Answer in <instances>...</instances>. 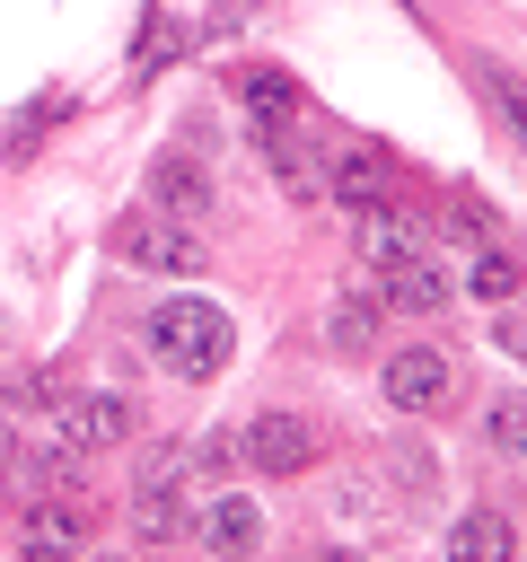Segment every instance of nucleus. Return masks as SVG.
<instances>
[{
  "label": "nucleus",
  "instance_id": "1",
  "mask_svg": "<svg viewBox=\"0 0 527 562\" xmlns=\"http://www.w3.org/2000/svg\"><path fill=\"white\" fill-rule=\"evenodd\" d=\"M149 360H158L167 378H184V386L220 378V369H228V316H220L211 299H193V290L158 299V307H149Z\"/></svg>",
  "mask_w": 527,
  "mask_h": 562
},
{
  "label": "nucleus",
  "instance_id": "19",
  "mask_svg": "<svg viewBox=\"0 0 527 562\" xmlns=\"http://www.w3.org/2000/svg\"><path fill=\"white\" fill-rule=\"evenodd\" d=\"M61 114H70V97H35V105L9 123V158H35V132H53Z\"/></svg>",
  "mask_w": 527,
  "mask_h": 562
},
{
  "label": "nucleus",
  "instance_id": "13",
  "mask_svg": "<svg viewBox=\"0 0 527 562\" xmlns=\"http://www.w3.org/2000/svg\"><path fill=\"white\" fill-rule=\"evenodd\" d=\"M448 290H457V281H448L439 263H422V255H413V263H395V272H378V299H386V307H404V316H439V307H448Z\"/></svg>",
  "mask_w": 527,
  "mask_h": 562
},
{
  "label": "nucleus",
  "instance_id": "14",
  "mask_svg": "<svg viewBox=\"0 0 527 562\" xmlns=\"http://www.w3.org/2000/svg\"><path fill=\"white\" fill-rule=\"evenodd\" d=\"M325 193H334V202L360 220V211H378V202H386V167L351 149V158H334V167H325Z\"/></svg>",
  "mask_w": 527,
  "mask_h": 562
},
{
  "label": "nucleus",
  "instance_id": "11",
  "mask_svg": "<svg viewBox=\"0 0 527 562\" xmlns=\"http://www.w3.org/2000/svg\"><path fill=\"white\" fill-rule=\"evenodd\" d=\"M132 536H141V544L184 536V474H141V492H132Z\"/></svg>",
  "mask_w": 527,
  "mask_h": 562
},
{
  "label": "nucleus",
  "instance_id": "3",
  "mask_svg": "<svg viewBox=\"0 0 527 562\" xmlns=\"http://www.w3.org/2000/svg\"><path fill=\"white\" fill-rule=\"evenodd\" d=\"M378 386H386L395 413H439V404L457 395V360H448L439 342H413V351H386Z\"/></svg>",
  "mask_w": 527,
  "mask_h": 562
},
{
  "label": "nucleus",
  "instance_id": "23",
  "mask_svg": "<svg viewBox=\"0 0 527 562\" xmlns=\"http://www.w3.org/2000/svg\"><path fill=\"white\" fill-rule=\"evenodd\" d=\"M316 562H360V553H351V544H325V553H316Z\"/></svg>",
  "mask_w": 527,
  "mask_h": 562
},
{
  "label": "nucleus",
  "instance_id": "17",
  "mask_svg": "<svg viewBox=\"0 0 527 562\" xmlns=\"http://www.w3.org/2000/svg\"><path fill=\"white\" fill-rule=\"evenodd\" d=\"M483 439H492L501 457H527V395H492V413H483Z\"/></svg>",
  "mask_w": 527,
  "mask_h": 562
},
{
  "label": "nucleus",
  "instance_id": "10",
  "mask_svg": "<svg viewBox=\"0 0 527 562\" xmlns=\"http://www.w3.org/2000/svg\"><path fill=\"white\" fill-rule=\"evenodd\" d=\"M378 316H386L378 281H343V290H334V307H325V334H334V351H369V342H378Z\"/></svg>",
  "mask_w": 527,
  "mask_h": 562
},
{
  "label": "nucleus",
  "instance_id": "2",
  "mask_svg": "<svg viewBox=\"0 0 527 562\" xmlns=\"http://www.w3.org/2000/svg\"><path fill=\"white\" fill-rule=\"evenodd\" d=\"M114 255L141 263V272H167V281H193V272L211 263V255H202V228H176V220H158V211L123 220V228H114Z\"/></svg>",
  "mask_w": 527,
  "mask_h": 562
},
{
  "label": "nucleus",
  "instance_id": "6",
  "mask_svg": "<svg viewBox=\"0 0 527 562\" xmlns=\"http://www.w3.org/2000/svg\"><path fill=\"white\" fill-rule=\"evenodd\" d=\"M237 439H246V465H255V474H299V465H316V430H307L299 413H281V404L255 413Z\"/></svg>",
  "mask_w": 527,
  "mask_h": 562
},
{
  "label": "nucleus",
  "instance_id": "21",
  "mask_svg": "<svg viewBox=\"0 0 527 562\" xmlns=\"http://www.w3.org/2000/svg\"><path fill=\"white\" fill-rule=\"evenodd\" d=\"M193 457H202L211 474H237V465H246V439H228V430H211V439H202Z\"/></svg>",
  "mask_w": 527,
  "mask_h": 562
},
{
  "label": "nucleus",
  "instance_id": "16",
  "mask_svg": "<svg viewBox=\"0 0 527 562\" xmlns=\"http://www.w3.org/2000/svg\"><path fill=\"white\" fill-rule=\"evenodd\" d=\"M264 158H272V176H281V193H290V202H316V193H325V167H316L290 132H264Z\"/></svg>",
  "mask_w": 527,
  "mask_h": 562
},
{
  "label": "nucleus",
  "instance_id": "8",
  "mask_svg": "<svg viewBox=\"0 0 527 562\" xmlns=\"http://www.w3.org/2000/svg\"><path fill=\"white\" fill-rule=\"evenodd\" d=\"M351 246H360V263H369V272H395V263H413V255H422V211L378 202V211H360V220H351Z\"/></svg>",
  "mask_w": 527,
  "mask_h": 562
},
{
  "label": "nucleus",
  "instance_id": "24",
  "mask_svg": "<svg viewBox=\"0 0 527 562\" xmlns=\"http://www.w3.org/2000/svg\"><path fill=\"white\" fill-rule=\"evenodd\" d=\"M9 457H18V448H9V422H0V474H9Z\"/></svg>",
  "mask_w": 527,
  "mask_h": 562
},
{
  "label": "nucleus",
  "instance_id": "9",
  "mask_svg": "<svg viewBox=\"0 0 527 562\" xmlns=\"http://www.w3.org/2000/svg\"><path fill=\"white\" fill-rule=\"evenodd\" d=\"M202 544L220 553V562H246L255 544H264V509H255V492H211V509H202Z\"/></svg>",
  "mask_w": 527,
  "mask_h": 562
},
{
  "label": "nucleus",
  "instance_id": "20",
  "mask_svg": "<svg viewBox=\"0 0 527 562\" xmlns=\"http://www.w3.org/2000/svg\"><path fill=\"white\" fill-rule=\"evenodd\" d=\"M474 70H483V88H492V105H501V114H509V132H518V140H527V79H509V70H501V61H474Z\"/></svg>",
  "mask_w": 527,
  "mask_h": 562
},
{
  "label": "nucleus",
  "instance_id": "4",
  "mask_svg": "<svg viewBox=\"0 0 527 562\" xmlns=\"http://www.w3.org/2000/svg\"><path fill=\"white\" fill-rule=\"evenodd\" d=\"M132 395L123 386H79V395H61V439L88 457V448H123L132 439Z\"/></svg>",
  "mask_w": 527,
  "mask_h": 562
},
{
  "label": "nucleus",
  "instance_id": "22",
  "mask_svg": "<svg viewBox=\"0 0 527 562\" xmlns=\"http://www.w3.org/2000/svg\"><path fill=\"white\" fill-rule=\"evenodd\" d=\"M492 342H501L509 360H527V307H518V299H509V307L492 316Z\"/></svg>",
  "mask_w": 527,
  "mask_h": 562
},
{
  "label": "nucleus",
  "instance_id": "5",
  "mask_svg": "<svg viewBox=\"0 0 527 562\" xmlns=\"http://www.w3.org/2000/svg\"><path fill=\"white\" fill-rule=\"evenodd\" d=\"M79 553H88V509L79 501L18 509V562H79Z\"/></svg>",
  "mask_w": 527,
  "mask_h": 562
},
{
  "label": "nucleus",
  "instance_id": "12",
  "mask_svg": "<svg viewBox=\"0 0 527 562\" xmlns=\"http://www.w3.org/2000/svg\"><path fill=\"white\" fill-rule=\"evenodd\" d=\"M448 562H518L509 509H466V518L448 527Z\"/></svg>",
  "mask_w": 527,
  "mask_h": 562
},
{
  "label": "nucleus",
  "instance_id": "15",
  "mask_svg": "<svg viewBox=\"0 0 527 562\" xmlns=\"http://www.w3.org/2000/svg\"><path fill=\"white\" fill-rule=\"evenodd\" d=\"M237 97H246L255 132H290V114H299V88H290L281 70H246V79H237Z\"/></svg>",
  "mask_w": 527,
  "mask_h": 562
},
{
  "label": "nucleus",
  "instance_id": "18",
  "mask_svg": "<svg viewBox=\"0 0 527 562\" xmlns=\"http://www.w3.org/2000/svg\"><path fill=\"white\" fill-rule=\"evenodd\" d=\"M466 290H474V299H492V307H509V299H518V263L483 246V255H474V272H466Z\"/></svg>",
  "mask_w": 527,
  "mask_h": 562
},
{
  "label": "nucleus",
  "instance_id": "7",
  "mask_svg": "<svg viewBox=\"0 0 527 562\" xmlns=\"http://www.w3.org/2000/svg\"><path fill=\"white\" fill-rule=\"evenodd\" d=\"M149 211L176 220V228H202V220L220 211V193H211V176H202L193 158H158V167H149Z\"/></svg>",
  "mask_w": 527,
  "mask_h": 562
}]
</instances>
